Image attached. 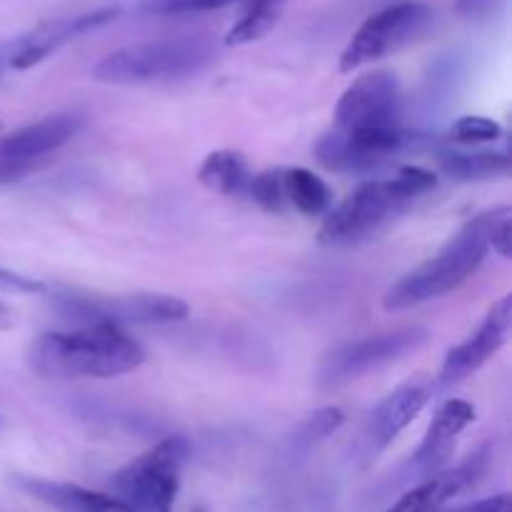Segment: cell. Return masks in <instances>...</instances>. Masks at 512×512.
<instances>
[{"instance_id": "obj_1", "label": "cell", "mask_w": 512, "mask_h": 512, "mask_svg": "<svg viewBox=\"0 0 512 512\" xmlns=\"http://www.w3.org/2000/svg\"><path fill=\"white\" fill-rule=\"evenodd\" d=\"M145 350L120 325L90 323L45 333L30 348V365L45 378H118L143 365Z\"/></svg>"}, {"instance_id": "obj_2", "label": "cell", "mask_w": 512, "mask_h": 512, "mask_svg": "<svg viewBox=\"0 0 512 512\" xmlns=\"http://www.w3.org/2000/svg\"><path fill=\"white\" fill-rule=\"evenodd\" d=\"M435 185L438 178L418 165H403L395 178L360 183L338 208L328 210L318 240L330 248L363 243L403 215L420 195L433 190Z\"/></svg>"}, {"instance_id": "obj_3", "label": "cell", "mask_w": 512, "mask_h": 512, "mask_svg": "<svg viewBox=\"0 0 512 512\" xmlns=\"http://www.w3.org/2000/svg\"><path fill=\"white\" fill-rule=\"evenodd\" d=\"M488 213L475 215L463 225L438 253L415 270L405 273L393 288L385 293L383 308L388 313L418 308V305L438 300L468 283L488 255Z\"/></svg>"}, {"instance_id": "obj_4", "label": "cell", "mask_w": 512, "mask_h": 512, "mask_svg": "<svg viewBox=\"0 0 512 512\" xmlns=\"http://www.w3.org/2000/svg\"><path fill=\"white\" fill-rule=\"evenodd\" d=\"M215 48L210 40L165 38L153 43H138L105 55L93 70L98 83L140 85L158 80H178L203 70L213 60Z\"/></svg>"}, {"instance_id": "obj_5", "label": "cell", "mask_w": 512, "mask_h": 512, "mask_svg": "<svg viewBox=\"0 0 512 512\" xmlns=\"http://www.w3.org/2000/svg\"><path fill=\"white\" fill-rule=\"evenodd\" d=\"M188 453L180 435L160 440L110 478V495L130 512H173Z\"/></svg>"}, {"instance_id": "obj_6", "label": "cell", "mask_w": 512, "mask_h": 512, "mask_svg": "<svg viewBox=\"0 0 512 512\" xmlns=\"http://www.w3.org/2000/svg\"><path fill=\"white\" fill-rule=\"evenodd\" d=\"M428 340L430 333L425 328H395L378 335H365L360 340H345L323 355L315 383L320 390H340L363 375L415 353Z\"/></svg>"}, {"instance_id": "obj_7", "label": "cell", "mask_w": 512, "mask_h": 512, "mask_svg": "<svg viewBox=\"0 0 512 512\" xmlns=\"http://www.w3.org/2000/svg\"><path fill=\"white\" fill-rule=\"evenodd\" d=\"M433 18L435 13L430 5L413 3V0L378 10L355 30L350 43L345 45L343 55H340V70L353 73L363 65L398 53L405 45L415 43L420 35L428 33Z\"/></svg>"}, {"instance_id": "obj_8", "label": "cell", "mask_w": 512, "mask_h": 512, "mask_svg": "<svg viewBox=\"0 0 512 512\" xmlns=\"http://www.w3.org/2000/svg\"><path fill=\"white\" fill-rule=\"evenodd\" d=\"M58 310L68 318L90 323H178L188 315V303L175 295L138 293L123 298H98V295H58Z\"/></svg>"}, {"instance_id": "obj_9", "label": "cell", "mask_w": 512, "mask_h": 512, "mask_svg": "<svg viewBox=\"0 0 512 512\" xmlns=\"http://www.w3.org/2000/svg\"><path fill=\"white\" fill-rule=\"evenodd\" d=\"M400 128V83L390 70H373L348 85L335 108V130L360 133V130Z\"/></svg>"}, {"instance_id": "obj_10", "label": "cell", "mask_w": 512, "mask_h": 512, "mask_svg": "<svg viewBox=\"0 0 512 512\" xmlns=\"http://www.w3.org/2000/svg\"><path fill=\"white\" fill-rule=\"evenodd\" d=\"M78 113H55L0 138V183L18 178L43 155L55 153L83 130Z\"/></svg>"}, {"instance_id": "obj_11", "label": "cell", "mask_w": 512, "mask_h": 512, "mask_svg": "<svg viewBox=\"0 0 512 512\" xmlns=\"http://www.w3.org/2000/svg\"><path fill=\"white\" fill-rule=\"evenodd\" d=\"M512 328V295H503L493 308L485 315L483 325L470 335L465 343L455 345L448 350L440 368V385L450 388V385L463 383L473 373H478L495 353L505 345L508 333Z\"/></svg>"}, {"instance_id": "obj_12", "label": "cell", "mask_w": 512, "mask_h": 512, "mask_svg": "<svg viewBox=\"0 0 512 512\" xmlns=\"http://www.w3.org/2000/svg\"><path fill=\"white\" fill-rule=\"evenodd\" d=\"M118 15H120L118 8H100V10H93V13L75 15V18H58V20H48V23H40L38 28L30 30L28 35H23L20 43L15 45L13 55H10V68L15 70L33 68V65L43 63L50 53L63 48L65 43L90 33V30H98L103 28V25L113 23Z\"/></svg>"}, {"instance_id": "obj_13", "label": "cell", "mask_w": 512, "mask_h": 512, "mask_svg": "<svg viewBox=\"0 0 512 512\" xmlns=\"http://www.w3.org/2000/svg\"><path fill=\"white\" fill-rule=\"evenodd\" d=\"M485 465H488V453L483 450V453L473 455V458L455 465V468L440 470V473L425 478L423 483L410 488L398 503L390 505L385 512H440L450 500L463 495L465 490L478 483Z\"/></svg>"}, {"instance_id": "obj_14", "label": "cell", "mask_w": 512, "mask_h": 512, "mask_svg": "<svg viewBox=\"0 0 512 512\" xmlns=\"http://www.w3.org/2000/svg\"><path fill=\"white\" fill-rule=\"evenodd\" d=\"M475 408L468 400L450 398L435 410L433 423L428 425L423 443L413 455V468L418 470L423 478L440 473L445 463H448L450 453L455 450V440L463 430H468L475 423Z\"/></svg>"}, {"instance_id": "obj_15", "label": "cell", "mask_w": 512, "mask_h": 512, "mask_svg": "<svg viewBox=\"0 0 512 512\" xmlns=\"http://www.w3.org/2000/svg\"><path fill=\"white\" fill-rule=\"evenodd\" d=\"M433 395V380L428 375H415L393 390L375 408L370 418V440L375 448H388L415 418L425 410Z\"/></svg>"}, {"instance_id": "obj_16", "label": "cell", "mask_w": 512, "mask_h": 512, "mask_svg": "<svg viewBox=\"0 0 512 512\" xmlns=\"http://www.w3.org/2000/svg\"><path fill=\"white\" fill-rule=\"evenodd\" d=\"M23 493L40 500L55 512H130L113 495L98 493V490L80 488L73 483H58V480L43 478H15Z\"/></svg>"}, {"instance_id": "obj_17", "label": "cell", "mask_w": 512, "mask_h": 512, "mask_svg": "<svg viewBox=\"0 0 512 512\" xmlns=\"http://www.w3.org/2000/svg\"><path fill=\"white\" fill-rule=\"evenodd\" d=\"M250 165L240 150H215L203 160L198 170V180L208 190L220 195H243L248 190Z\"/></svg>"}, {"instance_id": "obj_18", "label": "cell", "mask_w": 512, "mask_h": 512, "mask_svg": "<svg viewBox=\"0 0 512 512\" xmlns=\"http://www.w3.org/2000/svg\"><path fill=\"white\" fill-rule=\"evenodd\" d=\"M283 185L288 205L298 210L300 215H305V218L325 215L330 210V205H333V190L313 170L283 168Z\"/></svg>"}, {"instance_id": "obj_19", "label": "cell", "mask_w": 512, "mask_h": 512, "mask_svg": "<svg viewBox=\"0 0 512 512\" xmlns=\"http://www.w3.org/2000/svg\"><path fill=\"white\" fill-rule=\"evenodd\" d=\"M285 3L288 0H243V13L225 35V45H248L265 38L283 18Z\"/></svg>"}, {"instance_id": "obj_20", "label": "cell", "mask_w": 512, "mask_h": 512, "mask_svg": "<svg viewBox=\"0 0 512 512\" xmlns=\"http://www.w3.org/2000/svg\"><path fill=\"white\" fill-rule=\"evenodd\" d=\"M440 170L455 180L505 178L510 158L505 153H445L440 155Z\"/></svg>"}, {"instance_id": "obj_21", "label": "cell", "mask_w": 512, "mask_h": 512, "mask_svg": "<svg viewBox=\"0 0 512 512\" xmlns=\"http://www.w3.org/2000/svg\"><path fill=\"white\" fill-rule=\"evenodd\" d=\"M250 200L255 205L265 210V213L280 215L288 208V200H285V185H283V168L263 170V173L253 175L245 190Z\"/></svg>"}, {"instance_id": "obj_22", "label": "cell", "mask_w": 512, "mask_h": 512, "mask_svg": "<svg viewBox=\"0 0 512 512\" xmlns=\"http://www.w3.org/2000/svg\"><path fill=\"white\" fill-rule=\"evenodd\" d=\"M450 135L458 143H490V140L503 138V125L485 115H463L453 123Z\"/></svg>"}, {"instance_id": "obj_23", "label": "cell", "mask_w": 512, "mask_h": 512, "mask_svg": "<svg viewBox=\"0 0 512 512\" xmlns=\"http://www.w3.org/2000/svg\"><path fill=\"white\" fill-rule=\"evenodd\" d=\"M233 3H240V0H143L140 10L150 15H193L220 10Z\"/></svg>"}, {"instance_id": "obj_24", "label": "cell", "mask_w": 512, "mask_h": 512, "mask_svg": "<svg viewBox=\"0 0 512 512\" xmlns=\"http://www.w3.org/2000/svg\"><path fill=\"white\" fill-rule=\"evenodd\" d=\"M488 245L500 255V258L510 260L512 255V210L508 205L490 210L488 223Z\"/></svg>"}, {"instance_id": "obj_25", "label": "cell", "mask_w": 512, "mask_h": 512, "mask_svg": "<svg viewBox=\"0 0 512 512\" xmlns=\"http://www.w3.org/2000/svg\"><path fill=\"white\" fill-rule=\"evenodd\" d=\"M345 423V413L335 405H328V408L315 410L313 415L305 423V438L310 440H325L333 433H338Z\"/></svg>"}, {"instance_id": "obj_26", "label": "cell", "mask_w": 512, "mask_h": 512, "mask_svg": "<svg viewBox=\"0 0 512 512\" xmlns=\"http://www.w3.org/2000/svg\"><path fill=\"white\" fill-rule=\"evenodd\" d=\"M0 290H8V293H43L45 285L40 280L25 278V275L0 268Z\"/></svg>"}, {"instance_id": "obj_27", "label": "cell", "mask_w": 512, "mask_h": 512, "mask_svg": "<svg viewBox=\"0 0 512 512\" xmlns=\"http://www.w3.org/2000/svg\"><path fill=\"white\" fill-rule=\"evenodd\" d=\"M510 510H512L510 495L508 493H500V495H493V498L478 500V503L460 505V508L440 510V512H510Z\"/></svg>"}, {"instance_id": "obj_28", "label": "cell", "mask_w": 512, "mask_h": 512, "mask_svg": "<svg viewBox=\"0 0 512 512\" xmlns=\"http://www.w3.org/2000/svg\"><path fill=\"white\" fill-rule=\"evenodd\" d=\"M495 5H498V0H455V8H458V13L468 15V18H480V15H488Z\"/></svg>"}, {"instance_id": "obj_29", "label": "cell", "mask_w": 512, "mask_h": 512, "mask_svg": "<svg viewBox=\"0 0 512 512\" xmlns=\"http://www.w3.org/2000/svg\"><path fill=\"white\" fill-rule=\"evenodd\" d=\"M15 325V313L5 303H0V333L10 330Z\"/></svg>"}, {"instance_id": "obj_30", "label": "cell", "mask_w": 512, "mask_h": 512, "mask_svg": "<svg viewBox=\"0 0 512 512\" xmlns=\"http://www.w3.org/2000/svg\"><path fill=\"white\" fill-rule=\"evenodd\" d=\"M193 512H208V510H205V508H200V505H198V508H195Z\"/></svg>"}, {"instance_id": "obj_31", "label": "cell", "mask_w": 512, "mask_h": 512, "mask_svg": "<svg viewBox=\"0 0 512 512\" xmlns=\"http://www.w3.org/2000/svg\"><path fill=\"white\" fill-rule=\"evenodd\" d=\"M0 130H3V123H0Z\"/></svg>"}]
</instances>
